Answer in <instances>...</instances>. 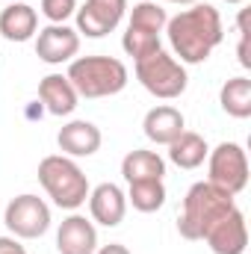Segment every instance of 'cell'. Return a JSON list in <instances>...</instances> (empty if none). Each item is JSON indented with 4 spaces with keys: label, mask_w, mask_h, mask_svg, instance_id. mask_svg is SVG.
<instances>
[{
    "label": "cell",
    "mask_w": 251,
    "mask_h": 254,
    "mask_svg": "<svg viewBox=\"0 0 251 254\" xmlns=\"http://www.w3.org/2000/svg\"><path fill=\"white\" fill-rule=\"evenodd\" d=\"M169 45L181 65H201L210 60V54L222 45L225 27L222 15L210 3H192L189 9L178 12L166 21Z\"/></svg>",
    "instance_id": "cell-1"
},
{
    "label": "cell",
    "mask_w": 251,
    "mask_h": 254,
    "mask_svg": "<svg viewBox=\"0 0 251 254\" xmlns=\"http://www.w3.org/2000/svg\"><path fill=\"white\" fill-rule=\"evenodd\" d=\"M237 201L234 195H228L225 190L213 187L210 181H201V184H192L184 198V210L178 216V231L184 240H204V234L210 231V225L216 219H222L228 210H234Z\"/></svg>",
    "instance_id": "cell-2"
},
{
    "label": "cell",
    "mask_w": 251,
    "mask_h": 254,
    "mask_svg": "<svg viewBox=\"0 0 251 254\" xmlns=\"http://www.w3.org/2000/svg\"><path fill=\"white\" fill-rule=\"evenodd\" d=\"M74 86V92L80 98H110V95H119L127 86L130 74H127V65L116 57H80L68 65V74H65Z\"/></svg>",
    "instance_id": "cell-3"
},
{
    "label": "cell",
    "mask_w": 251,
    "mask_h": 254,
    "mask_svg": "<svg viewBox=\"0 0 251 254\" xmlns=\"http://www.w3.org/2000/svg\"><path fill=\"white\" fill-rule=\"evenodd\" d=\"M39 184L60 210H77L89 198V178L65 154H51L39 163Z\"/></svg>",
    "instance_id": "cell-4"
},
{
    "label": "cell",
    "mask_w": 251,
    "mask_h": 254,
    "mask_svg": "<svg viewBox=\"0 0 251 254\" xmlns=\"http://www.w3.org/2000/svg\"><path fill=\"white\" fill-rule=\"evenodd\" d=\"M136 80L145 86V92H151L160 101H175L187 92L189 77L187 68L178 63L172 54H166L163 48L136 60Z\"/></svg>",
    "instance_id": "cell-5"
},
{
    "label": "cell",
    "mask_w": 251,
    "mask_h": 254,
    "mask_svg": "<svg viewBox=\"0 0 251 254\" xmlns=\"http://www.w3.org/2000/svg\"><path fill=\"white\" fill-rule=\"evenodd\" d=\"M166 9L154 0H142L133 6L130 12V21H127L125 39H122V48H125L127 57L133 60H142L154 51H160V33L166 30Z\"/></svg>",
    "instance_id": "cell-6"
},
{
    "label": "cell",
    "mask_w": 251,
    "mask_h": 254,
    "mask_svg": "<svg viewBox=\"0 0 251 254\" xmlns=\"http://www.w3.org/2000/svg\"><path fill=\"white\" fill-rule=\"evenodd\" d=\"M3 225L15 240H39L51 228V207L39 195H18L6 204L3 210Z\"/></svg>",
    "instance_id": "cell-7"
},
{
    "label": "cell",
    "mask_w": 251,
    "mask_h": 254,
    "mask_svg": "<svg viewBox=\"0 0 251 254\" xmlns=\"http://www.w3.org/2000/svg\"><path fill=\"white\" fill-rule=\"evenodd\" d=\"M207 160H210V184L213 187L225 190L234 198L249 187V157H246L243 145L222 142L207 154Z\"/></svg>",
    "instance_id": "cell-8"
},
{
    "label": "cell",
    "mask_w": 251,
    "mask_h": 254,
    "mask_svg": "<svg viewBox=\"0 0 251 254\" xmlns=\"http://www.w3.org/2000/svg\"><path fill=\"white\" fill-rule=\"evenodd\" d=\"M127 12V0H86L77 15V33L86 39H104L110 36Z\"/></svg>",
    "instance_id": "cell-9"
},
{
    "label": "cell",
    "mask_w": 251,
    "mask_h": 254,
    "mask_svg": "<svg viewBox=\"0 0 251 254\" xmlns=\"http://www.w3.org/2000/svg\"><path fill=\"white\" fill-rule=\"evenodd\" d=\"M204 243L210 246L213 254H243L249 246V225L240 207L228 210L222 219H216L210 225V231L204 234Z\"/></svg>",
    "instance_id": "cell-10"
},
{
    "label": "cell",
    "mask_w": 251,
    "mask_h": 254,
    "mask_svg": "<svg viewBox=\"0 0 251 254\" xmlns=\"http://www.w3.org/2000/svg\"><path fill=\"white\" fill-rule=\"evenodd\" d=\"M80 51V33L68 24H48L39 30L36 39V57L48 65H63L71 63Z\"/></svg>",
    "instance_id": "cell-11"
},
{
    "label": "cell",
    "mask_w": 251,
    "mask_h": 254,
    "mask_svg": "<svg viewBox=\"0 0 251 254\" xmlns=\"http://www.w3.org/2000/svg\"><path fill=\"white\" fill-rule=\"evenodd\" d=\"M89 210L98 225L119 228L127 213V195L116 184H98L95 190H89Z\"/></svg>",
    "instance_id": "cell-12"
},
{
    "label": "cell",
    "mask_w": 251,
    "mask_h": 254,
    "mask_svg": "<svg viewBox=\"0 0 251 254\" xmlns=\"http://www.w3.org/2000/svg\"><path fill=\"white\" fill-rule=\"evenodd\" d=\"M57 252L60 254H95L98 252V231L86 216H68L57 231Z\"/></svg>",
    "instance_id": "cell-13"
},
{
    "label": "cell",
    "mask_w": 251,
    "mask_h": 254,
    "mask_svg": "<svg viewBox=\"0 0 251 254\" xmlns=\"http://www.w3.org/2000/svg\"><path fill=\"white\" fill-rule=\"evenodd\" d=\"M57 142H60V151H63L65 157L74 160V157H92L101 148L104 136H101V130L92 125V122L77 119V122H68L57 133Z\"/></svg>",
    "instance_id": "cell-14"
},
{
    "label": "cell",
    "mask_w": 251,
    "mask_h": 254,
    "mask_svg": "<svg viewBox=\"0 0 251 254\" xmlns=\"http://www.w3.org/2000/svg\"><path fill=\"white\" fill-rule=\"evenodd\" d=\"M142 130L151 142L157 145H172L184 130H187V119L178 107H169V104H160L154 110H148L145 122H142Z\"/></svg>",
    "instance_id": "cell-15"
},
{
    "label": "cell",
    "mask_w": 251,
    "mask_h": 254,
    "mask_svg": "<svg viewBox=\"0 0 251 254\" xmlns=\"http://www.w3.org/2000/svg\"><path fill=\"white\" fill-rule=\"evenodd\" d=\"M39 101L45 104V110L51 116H60L63 119V116H71L77 110L80 95L74 92V86H71V80L65 74H48L39 83Z\"/></svg>",
    "instance_id": "cell-16"
},
{
    "label": "cell",
    "mask_w": 251,
    "mask_h": 254,
    "mask_svg": "<svg viewBox=\"0 0 251 254\" xmlns=\"http://www.w3.org/2000/svg\"><path fill=\"white\" fill-rule=\"evenodd\" d=\"M39 30V15L30 3H9L3 12H0V36L9 39V42H30Z\"/></svg>",
    "instance_id": "cell-17"
},
{
    "label": "cell",
    "mask_w": 251,
    "mask_h": 254,
    "mask_svg": "<svg viewBox=\"0 0 251 254\" xmlns=\"http://www.w3.org/2000/svg\"><path fill=\"white\" fill-rule=\"evenodd\" d=\"M122 175H125L127 184L133 181H163L166 175V160L157 154V151H130L125 160H122Z\"/></svg>",
    "instance_id": "cell-18"
},
{
    "label": "cell",
    "mask_w": 251,
    "mask_h": 254,
    "mask_svg": "<svg viewBox=\"0 0 251 254\" xmlns=\"http://www.w3.org/2000/svg\"><path fill=\"white\" fill-rule=\"evenodd\" d=\"M210 148H207V139L201 133H192V130H184L172 145H169V160L178 166V169H198L204 160H207Z\"/></svg>",
    "instance_id": "cell-19"
},
{
    "label": "cell",
    "mask_w": 251,
    "mask_h": 254,
    "mask_svg": "<svg viewBox=\"0 0 251 254\" xmlns=\"http://www.w3.org/2000/svg\"><path fill=\"white\" fill-rule=\"evenodd\" d=\"M219 104L231 119H249L251 116V80L249 77H231L222 92H219Z\"/></svg>",
    "instance_id": "cell-20"
},
{
    "label": "cell",
    "mask_w": 251,
    "mask_h": 254,
    "mask_svg": "<svg viewBox=\"0 0 251 254\" xmlns=\"http://www.w3.org/2000/svg\"><path fill=\"white\" fill-rule=\"evenodd\" d=\"M127 201L139 213H157L166 204V187L163 181H133L127 190Z\"/></svg>",
    "instance_id": "cell-21"
},
{
    "label": "cell",
    "mask_w": 251,
    "mask_h": 254,
    "mask_svg": "<svg viewBox=\"0 0 251 254\" xmlns=\"http://www.w3.org/2000/svg\"><path fill=\"white\" fill-rule=\"evenodd\" d=\"M42 12L51 24H65L77 12V0H42Z\"/></svg>",
    "instance_id": "cell-22"
},
{
    "label": "cell",
    "mask_w": 251,
    "mask_h": 254,
    "mask_svg": "<svg viewBox=\"0 0 251 254\" xmlns=\"http://www.w3.org/2000/svg\"><path fill=\"white\" fill-rule=\"evenodd\" d=\"M0 254H27V249L15 237H0Z\"/></svg>",
    "instance_id": "cell-23"
},
{
    "label": "cell",
    "mask_w": 251,
    "mask_h": 254,
    "mask_svg": "<svg viewBox=\"0 0 251 254\" xmlns=\"http://www.w3.org/2000/svg\"><path fill=\"white\" fill-rule=\"evenodd\" d=\"M95 254H130V252H127V246H122V243H110V246H101Z\"/></svg>",
    "instance_id": "cell-24"
},
{
    "label": "cell",
    "mask_w": 251,
    "mask_h": 254,
    "mask_svg": "<svg viewBox=\"0 0 251 254\" xmlns=\"http://www.w3.org/2000/svg\"><path fill=\"white\" fill-rule=\"evenodd\" d=\"M154 3H181V6H192V3H198V0H154Z\"/></svg>",
    "instance_id": "cell-25"
},
{
    "label": "cell",
    "mask_w": 251,
    "mask_h": 254,
    "mask_svg": "<svg viewBox=\"0 0 251 254\" xmlns=\"http://www.w3.org/2000/svg\"><path fill=\"white\" fill-rule=\"evenodd\" d=\"M225 3H246V0H225Z\"/></svg>",
    "instance_id": "cell-26"
},
{
    "label": "cell",
    "mask_w": 251,
    "mask_h": 254,
    "mask_svg": "<svg viewBox=\"0 0 251 254\" xmlns=\"http://www.w3.org/2000/svg\"><path fill=\"white\" fill-rule=\"evenodd\" d=\"M12 3H15V0H12Z\"/></svg>",
    "instance_id": "cell-27"
}]
</instances>
